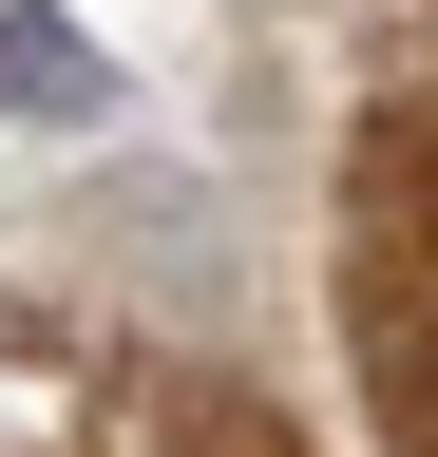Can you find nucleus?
<instances>
[{
    "instance_id": "1",
    "label": "nucleus",
    "mask_w": 438,
    "mask_h": 457,
    "mask_svg": "<svg viewBox=\"0 0 438 457\" xmlns=\"http://www.w3.org/2000/svg\"><path fill=\"white\" fill-rule=\"evenodd\" d=\"M0 114H20V134H95V114H115V38H95L77 0H0Z\"/></svg>"
}]
</instances>
